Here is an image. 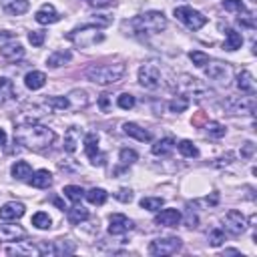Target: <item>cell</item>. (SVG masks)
Returning <instances> with one entry per match:
<instances>
[{
  "label": "cell",
  "mask_w": 257,
  "mask_h": 257,
  "mask_svg": "<svg viewBox=\"0 0 257 257\" xmlns=\"http://www.w3.org/2000/svg\"><path fill=\"white\" fill-rule=\"evenodd\" d=\"M14 139L26 147V149H32V151H42L46 147H50L56 139L54 131L44 126V124H38V122H22V124H16L14 128Z\"/></svg>",
  "instance_id": "6da1fadb"
},
{
  "label": "cell",
  "mask_w": 257,
  "mask_h": 257,
  "mask_svg": "<svg viewBox=\"0 0 257 257\" xmlns=\"http://www.w3.org/2000/svg\"><path fill=\"white\" fill-rule=\"evenodd\" d=\"M124 72H126V66L122 62H110V64H90L84 70V76L94 84L108 86V84L120 82Z\"/></svg>",
  "instance_id": "7a4b0ae2"
},
{
  "label": "cell",
  "mask_w": 257,
  "mask_h": 257,
  "mask_svg": "<svg viewBox=\"0 0 257 257\" xmlns=\"http://www.w3.org/2000/svg\"><path fill=\"white\" fill-rule=\"evenodd\" d=\"M128 26L133 28L135 34H157L167 28V16L159 10H151V12L131 18Z\"/></svg>",
  "instance_id": "3957f363"
},
{
  "label": "cell",
  "mask_w": 257,
  "mask_h": 257,
  "mask_svg": "<svg viewBox=\"0 0 257 257\" xmlns=\"http://www.w3.org/2000/svg\"><path fill=\"white\" fill-rule=\"evenodd\" d=\"M175 90L181 96L195 98V100H201V98H207L213 94V90L203 80H199L197 76H191V74H179L175 78Z\"/></svg>",
  "instance_id": "277c9868"
},
{
  "label": "cell",
  "mask_w": 257,
  "mask_h": 257,
  "mask_svg": "<svg viewBox=\"0 0 257 257\" xmlns=\"http://www.w3.org/2000/svg\"><path fill=\"white\" fill-rule=\"evenodd\" d=\"M66 38L70 42H74L76 46L80 48H86V46H92L100 40H104V34L96 28V26H82V28H74L66 34Z\"/></svg>",
  "instance_id": "5b68a950"
},
{
  "label": "cell",
  "mask_w": 257,
  "mask_h": 257,
  "mask_svg": "<svg viewBox=\"0 0 257 257\" xmlns=\"http://www.w3.org/2000/svg\"><path fill=\"white\" fill-rule=\"evenodd\" d=\"M203 70H205V76L209 80H215L219 84H229L231 78H233L231 64L229 62H223V60H211L209 58V62L203 66Z\"/></svg>",
  "instance_id": "8992f818"
},
{
  "label": "cell",
  "mask_w": 257,
  "mask_h": 257,
  "mask_svg": "<svg viewBox=\"0 0 257 257\" xmlns=\"http://www.w3.org/2000/svg\"><path fill=\"white\" fill-rule=\"evenodd\" d=\"M175 16L179 22H183L187 28L191 30H199L207 24V16H203L199 10L191 8V6H177L175 8Z\"/></svg>",
  "instance_id": "52a82bcc"
},
{
  "label": "cell",
  "mask_w": 257,
  "mask_h": 257,
  "mask_svg": "<svg viewBox=\"0 0 257 257\" xmlns=\"http://www.w3.org/2000/svg\"><path fill=\"white\" fill-rule=\"evenodd\" d=\"M139 84L147 90H157L161 86V70L157 62H145L139 68Z\"/></svg>",
  "instance_id": "ba28073f"
},
{
  "label": "cell",
  "mask_w": 257,
  "mask_h": 257,
  "mask_svg": "<svg viewBox=\"0 0 257 257\" xmlns=\"http://www.w3.org/2000/svg\"><path fill=\"white\" fill-rule=\"evenodd\" d=\"M181 247L183 241L179 237H163V239H153L149 243V253L165 257V255H175L177 251H181Z\"/></svg>",
  "instance_id": "9c48e42d"
},
{
  "label": "cell",
  "mask_w": 257,
  "mask_h": 257,
  "mask_svg": "<svg viewBox=\"0 0 257 257\" xmlns=\"http://www.w3.org/2000/svg\"><path fill=\"white\" fill-rule=\"evenodd\" d=\"M223 106L231 112V114H253L255 110V96L253 94H245V96H229Z\"/></svg>",
  "instance_id": "30bf717a"
},
{
  "label": "cell",
  "mask_w": 257,
  "mask_h": 257,
  "mask_svg": "<svg viewBox=\"0 0 257 257\" xmlns=\"http://www.w3.org/2000/svg\"><path fill=\"white\" fill-rule=\"evenodd\" d=\"M221 221H223L225 231L231 233V235H241V233L247 229V219H245V215L239 213V211H235V209L227 211Z\"/></svg>",
  "instance_id": "8fae6325"
},
{
  "label": "cell",
  "mask_w": 257,
  "mask_h": 257,
  "mask_svg": "<svg viewBox=\"0 0 257 257\" xmlns=\"http://www.w3.org/2000/svg\"><path fill=\"white\" fill-rule=\"evenodd\" d=\"M84 153H86V157H88V161L96 167H100V165H104V155L100 153V149H98V137H96V133H86L84 135Z\"/></svg>",
  "instance_id": "7c38bea8"
},
{
  "label": "cell",
  "mask_w": 257,
  "mask_h": 257,
  "mask_svg": "<svg viewBox=\"0 0 257 257\" xmlns=\"http://www.w3.org/2000/svg\"><path fill=\"white\" fill-rule=\"evenodd\" d=\"M38 249H40V255H70V253H74L76 247L68 239H58V241H52V243L38 245Z\"/></svg>",
  "instance_id": "4fadbf2b"
},
{
  "label": "cell",
  "mask_w": 257,
  "mask_h": 257,
  "mask_svg": "<svg viewBox=\"0 0 257 257\" xmlns=\"http://www.w3.org/2000/svg\"><path fill=\"white\" fill-rule=\"evenodd\" d=\"M133 227H135L133 221H131L128 217L120 215V213H114V215L108 217V233H110V235H124V233H128Z\"/></svg>",
  "instance_id": "5bb4252c"
},
{
  "label": "cell",
  "mask_w": 257,
  "mask_h": 257,
  "mask_svg": "<svg viewBox=\"0 0 257 257\" xmlns=\"http://www.w3.org/2000/svg\"><path fill=\"white\" fill-rule=\"evenodd\" d=\"M34 20H36L38 24H54V22L60 20V14L56 12V8H54L52 4H42V6L36 10Z\"/></svg>",
  "instance_id": "9a60e30c"
},
{
  "label": "cell",
  "mask_w": 257,
  "mask_h": 257,
  "mask_svg": "<svg viewBox=\"0 0 257 257\" xmlns=\"http://www.w3.org/2000/svg\"><path fill=\"white\" fill-rule=\"evenodd\" d=\"M155 223L163 225V227H177L181 223V213H179V209H163V211L159 209Z\"/></svg>",
  "instance_id": "2e32d148"
},
{
  "label": "cell",
  "mask_w": 257,
  "mask_h": 257,
  "mask_svg": "<svg viewBox=\"0 0 257 257\" xmlns=\"http://www.w3.org/2000/svg\"><path fill=\"white\" fill-rule=\"evenodd\" d=\"M22 215H24V205L18 201H8L0 207V219L4 221H14V219H20Z\"/></svg>",
  "instance_id": "e0dca14e"
},
{
  "label": "cell",
  "mask_w": 257,
  "mask_h": 257,
  "mask_svg": "<svg viewBox=\"0 0 257 257\" xmlns=\"http://www.w3.org/2000/svg\"><path fill=\"white\" fill-rule=\"evenodd\" d=\"M6 253L8 255H14V253L16 255H40V249L32 241H22V243H16V245L6 247Z\"/></svg>",
  "instance_id": "ac0fdd59"
},
{
  "label": "cell",
  "mask_w": 257,
  "mask_h": 257,
  "mask_svg": "<svg viewBox=\"0 0 257 257\" xmlns=\"http://www.w3.org/2000/svg\"><path fill=\"white\" fill-rule=\"evenodd\" d=\"M0 56L12 62V60L24 56V48H22L20 42H8V44H2V46H0Z\"/></svg>",
  "instance_id": "d6986e66"
},
{
  "label": "cell",
  "mask_w": 257,
  "mask_h": 257,
  "mask_svg": "<svg viewBox=\"0 0 257 257\" xmlns=\"http://www.w3.org/2000/svg\"><path fill=\"white\" fill-rule=\"evenodd\" d=\"M237 88L245 94H255V78L249 70H241L237 74Z\"/></svg>",
  "instance_id": "ffe728a7"
},
{
  "label": "cell",
  "mask_w": 257,
  "mask_h": 257,
  "mask_svg": "<svg viewBox=\"0 0 257 257\" xmlns=\"http://www.w3.org/2000/svg\"><path fill=\"white\" fill-rule=\"evenodd\" d=\"M122 131H124V135L133 137V139H137V141H141V143H149V141H151V133L145 131L143 126H139L137 122H124V124H122Z\"/></svg>",
  "instance_id": "44dd1931"
},
{
  "label": "cell",
  "mask_w": 257,
  "mask_h": 257,
  "mask_svg": "<svg viewBox=\"0 0 257 257\" xmlns=\"http://www.w3.org/2000/svg\"><path fill=\"white\" fill-rule=\"evenodd\" d=\"M28 183H30L32 187H36V189H48V187L52 185V175H50L48 171L40 169V171H34V173L30 175Z\"/></svg>",
  "instance_id": "7402d4cb"
},
{
  "label": "cell",
  "mask_w": 257,
  "mask_h": 257,
  "mask_svg": "<svg viewBox=\"0 0 257 257\" xmlns=\"http://www.w3.org/2000/svg\"><path fill=\"white\" fill-rule=\"evenodd\" d=\"M26 237V231L18 225H0V239L4 241H18V239H24Z\"/></svg>",
  "instance_id": "603a6c76"
},
{
  "label": "cell",
  "mask_w": 257,
  "mask_h": 257,
  "mask_svg": "<svg viewBox=\"0 0 257 257\" xmlns=\"http://www.w3.org/2000/svg\"><path fill=\"white\" fill-rule=\"evenodd\" d=\"M80 139H82V131L78 126H70L66 131V135H64V149L68 153H74L76 147L80 145Z\"/></svg>",
  "instance_id": "cb8c5ba5"
},
{
  "label": "cell",
  "mask_w": 257,
  "mask_h": 257,
  "mask_svg": "<svg viewBox=\"0 0 257 257\" xmlns=\"http://www.w3.org/2000/svg\"><path fill=\"white\" fill-rule=\"evenodd\" d=\"M2 8L12 16H20L30 8V2L28 0H2Z\"/></svg>",
  "instance_id": "d4e9b609"
},
{
  "label": "cell",
  "mask_w": 257,
  "mask_h": 257,
  "mask_svg": "<svg viewBox=\"0 0 257 257\" xmlns=\"http://www.w3.org/2000/svg\"><path fill=\"white\" fill-rule=\"evenodd\" d=\"M24 84H26V88H30V90H38V88H42V86L46 84V74L40 72V70H30V72L24 76Z\"/></svg>",
  "instance_id": "484cf974"
},
{
  "label": "cell",
  "mask_w": 257,
  "mask_h": 257,
  "mask_svg": "<svg viewBox=\"0 0 257 257\" xmlns=\"http://www.w3.org/2000/svg\"><path fill=\"white\" fill-rule=\"evenodd\" d=\"M70 58H72V52H70V50H54L52 54H48V58H46V66H50V68H58V66L66 64Z\"/></svg>",
  "instance_id": "4316f807"
},
{
  "label": "cell",
  "mask_w": 257,
  "mask_h": 257,
  "mask_svg": "<svg viewBox=\"0 0 257 257\" xmlns=\"http://www.w3.org/2000/svg\"><path fill=\"white\" fill-rule=\"evenodd\" d=\"M175 147H177V143H175L171 137H165V139H161V141H157V143L153 145V155H157V157H167V155L173 153Z\"/></svg>",
  "instance_id": "83f0119b"
},
{
  "label": "cell",
  "mask_w": 257,
  "mask_h": 257,
  "mask_svg": "<svg viewBox=\"0 0 257 257\" xmlns=\"http://www.w3.org/2000/svg\"><path fill=\"white\" fill-rule=\"evenodd\" d=\"M66 98H68V102H70V108H84V106L88 104V94H86L84 90H80V88L70 90Z\"/></svg>",
  "instance_id": "f1b7e54d"
},
{
  "label": "cell",
  "mask_w": 257,
  "mask_h": 257,
  "mask_svg": "<svg viewBox=\"0 0 257 257\" xmlns=\"http://www.w3.org/2000/svg\"><path fill=\"white\" fill-rule=\"evenodd\" d=\"M16 96V90H14V82L10 78H0V104H6L8 100H12Z\"/></svg>",
  "instance_id": "f546056e"
},
{
  "label": "cell",
  "mask_w": 257,
  "mask_h": 257,
  "mask_svg": "<svg viewBox=\"0 0 257 257\" xmlns=\"http://www.w3.org/2000/svg\"><path fill=\"white\" fill-rule=\"evenodd\" d=\"M241 44H243V36H241L237 30H233V28H227V34H225V44H223V48H225V50H237V48H241Z\"/></svg>",
  "instance_id": "4dcf8cb0"
},
{
  "label": "cell",
  "mask_w": 257,
  "mask_h": 257,
  "mask_svg": "<svg viewBox=\"0 0 257 257\" xmlns=\"http://www.w3.org/2000/svg\"><path fill=\"white\" fill-rule=\"evenodd\" d=\"M10 173H12L14 179L22 181V179H28V177L32 175V167H30L26 161H16V163L12 165V169H10Z\"/></svg>",
  "instance_id": "1f68e13d"
},
{
  "label": "cell",
  "mask_w": 257,
  "mask_h": 257,
  "mask_svg": "<svg viewBox=\"0 0 257 257\" xmlns=\"http://www.w3.org/2000/svg\"><path fill=\"white\" fill-rule=\"evenodd\" d=\"M84 197H86V201H88L90 205H102V203L106 201L108 193H106L104 189H100V187H92L90 191L84 193Z\"/></svg>",
  "instance_id": "d6a6232c"
},
{
  "label": "cell",
  "mask_w": 257,
  "mask_h": 257,
  "mask_svg": "<svg viewBox=\"0 0 257 257\" xmlns=\"http://www.w3.org/2000/svg\"><path fill=\"white\" fill-rule=\"evenodd\" d=\"M44 104L48 106V110H68L70 108V102L66 96H50V98H46Z\"/></svg>",
  "instance_id": "836d02e7"
},
{
  "label": "cell",
  "mask_w": 257,
  "mask_h": 257,
  "mask_svg": "<svg viewBox=\"0 0 257 257\" xmlns=\"http://www.w3.org/2000/svg\"><path fill=\"white\" fill-rule=\"evenodd\" d=\"M66 217H68V223L78 225L80 221H86L88 219V211L84 207H70L68 213H66Z\"/></svg>",
  "instance_id": "e575fe53"
},
{
  "label": "cell",
  "mask_w": 257,
  "mask_h": 257,
  "mask_svg": "<svg viewBox=\"0 0 257 257\" xmlns=\"http://www.w3.org/2000/svg\"><path fill=\"white\" fill-rule=\"evenodd\" d=\"M62 193H64V197L70 199L72 203H80L82 197H84V189L78 187V185H66V187L62 189Z\"/></svg>",
  "instance_id": "d590c367"
},
{
  "label": "cell",
  "mask_w": 257,
  "mask_h": 257,
  "mask_svg": "<svg viewBox=\"0 0 257 257\" xmlns=\"http://www.w3.org/2000/svg\"><path fill=\"white\" fill-rule=\"evenodd\" d=\"M177 149H179V153L183 155V157H189V159H195V157H199V149L191 143V141H181L179 145H177Z\"/></svg>",
  "instance_id": "8d00e7d4"
},
{
  "label": "cell",
  "mask_w": 257,
  "mask_h": 257,
  "mask_svg": "<svg viewBox=\"0 0 257 257\" xmlns=\"http://www.w3.org/2000/svg\"><path fill=\"white\" fill-rule=\"evenodd\" d=\"M205 131H207V135L213 137V139H221V137H225V133H227V128H225L221 122H217V120H209L207 126H205Z\"/></svg>",
  "instance_id": "74e56055"
},
{
  "label": "cell",
  "mask_w": 257,
  "mask_h": 257,
  "mask_svg": "<svg viewBox=\"0 0 257 257\" xmlns=\"http://www.w3.org/2000/svg\"><path fill=\"white\" fill-rule=\"evenodd\" d=\"M50 217H48V213H44V211H38V213H34L32 215V225L36 227V229H50Z\"/></svg>",
  "instance_id": "f35d334b"
},
{
  "label": "cell",
  "mask_w": 257,
  "mask_h": 257,
  "mask_svg": "<svg viewBox=\"0 0 257 257\" xmlns=\"http://www.w3.org/2000/svg\"><path fill=\"white\" fill-rule=\"evenodd\" d=\"M137 159H139V155L133 149H120V153H118V161H120L122 167H131Z\"/></svg>",
  "instance_id": "ab89813d"
},
{
  "label": "cell",
  "mask_w": 257,
  "mask_h": 257,
  "mask_svg": "<svg viewBox=\"0 0 257 257\" xmlns=\"http://www.w3.org/2000/svg\"><path fill=\"white\" fill-rule=\"evenodd\" d=\"M163 199L161 197H143L141 199V207L147 209V211H159L163 207Z\"/></svg>",
  "instance_id": "60d3db41"
},
{
  "label": "cell",
  "mask_w": 257,
  "mask_h": 257,
  "mask_svg": "<svg viewBox=\"0 0 257 257\" xmlns=\"http://www.w3.org/2000/svg\"><path fill=\"white\" fill-rule=\"evenodd\" d=\"M189 106V98H185V96H175L171 102H169V110L171 112H183L185 108Z\"/></svg>",
  "instance_id": "b9f144b4"
},
{
  "label": "cell",
  "mask_w": 257,
  "mask_h": 257,
  "mask_svg": "<svg viewBox=\"0 0 257 257\" xmlns=\"http://www.w3.org/2000/svg\"><path fill=\"white\" fill-rule=\"evenodd\" d=\"M207 239H209V245H211V247H219V245L225 241V231H223V229H211Z\"/></svg>",
  "instance_id": "7bdbcfd3"
},
{
  "label": "cell",
  "mask_w": 257,
  "mask_h": 257,
  "mask_svg": "<svg viewBox=\"0 0 257 257\" xmlns=\"http://www.w3.org/2000/svg\"><path fill=\"white\" fill-rule=\"evenodd\" d=\"M135 96L133 94H128V92H122V94H118L116 96V104L120 106V108H124V110H128V108H133L135 106Z\"/></svg>",
  "instance_id": "ee69618b"
},
{
  "label": "cell",
  "mask_w": 257,
  "mask_h": 257,
  "mask_svg": "<svg viewBox=\"0 0 257 257\" xmlns=\"http://www.w3.org/2000/svg\"><path fill=\"white\" fill-rule=\"evenodd\" d=\"M189 58H191L193 64L199 66V68H203V66L209 62V56H207L205 52H201V50H193V52H189Z\"/></svg>",
  "instance_id": "f6af8a7d"
},
{
  "label": "cell",
  "mask_w": 257,
  "mask_h": 257,
  "mask_svg": "<svg viewBox=\"0 0 257 257\" xmlns=\"http://www.w3.org/2000/svg\"><path fill=\"white\" fill-rule=\"evenodd\" d=\"M223 8L229 10V12H243L245 10V4L241 0H223Z\"/></svg>",
  "instance_id": "bcb514c9"
},
{
  "label": "cell",
  "mask_w": 257,
  "mask_h": 257,
  "mask_svg": "<svg viewBox=\"0 0 257 257\" xmlns=\"http://www.w3.org/2000/svg\"><path fill=\"white\" fill-rule=\"evenodd\" d=\"M237 22H239L241 26H247V28H255V18H253V14H251V12H247V10H243V12L239 14Z\"/></svg>",
  "instance_id": "7dc6e473"
},
{
  "label": "cell",
  "mask_w": 257,
  "mask_h": 257,
  "mask_svg": "<svg viewBox=\"0 0 257 257\" xmlns=\"http://www.w3.org/2000/svg\"><path fill=\"white\" fill-rule=\"evenodd\" d=\"M44 38H46V32H44V30H32V32L28 34V40H30L32 46H42Z\"/></svg>",
  "instance_id": "c3c4849f"
},
{
  "label": "cell",
  "mask_w": 257,
  "mask_h": 257,
  "mask_svg": "<svg viewBox=\"0 0 257 257\" xmlns=\"http://www.w3.org/2000/svg\"><path fill=\"white\" fill-rule=\"evenodd\" d=\"M114 199H118V201H122V203H131V201H133V191H131V189H118V191L114 193Z\"/></svg>",
  "instance_id": "681fc988"
},
{
  "label": "cell",
  "mask_w": 257,
  "mask_h": 257,
  "mask_svg": "<svg viewBox=\"0 0 257 257\" xmlns=\"http://www.w3.org/2000/svg\"><path fill=\"white\" fill-rule=\"evenodd\" d=\"M110 100H112V96H110L108 92H102V94L98 96V106H100L102 110H108V106H110Z\"/></svg>",
  "instance_id": "f907efd6"
},
{
  "label": "cell",
  "mask_w": 257,
  "mask_h": 257,
  "mask_svg": "<svg viewBox=\"0 0 257 257\" xmlns=\"http://www.w3.org/2000/svg\"><path fill=\"white\" fill-rule=\"evenodd\" d=\"M253 151H255V145L247 141V143L243 145V151H241V157H245V159H249V157L253 155Z\"/></svg>",
  "instance_id": "816d5d0a"
},
{
  "label": "cell",
  "mask_w": 257,
  "mask_h": 257,
  "mask_svg": "<svg viewBox=\"0 0 257 257\" xmlns=\"http://www.w3.org/2000/svg\"><path fill=\"white\" fill-rule=\"evenodd\" d=\"M88 4L96 8H104V6H112V0H88Z\"/></svg>",
  "instance_id": "f5cc1de1"
},
{
  "label": "cell",
  "mask_w": 257,
  "mask_h": 257,
  "mask_svg": "<svg viewBox=\"0 0 257 257\" xmlns=\"http://www.w3.org/2000/svg\"><path fill=\"white\" fill-rule=\"evenodd\" d=\"M6 145V133H4V128H0V147H4Z\"/></svg>",
  "instance_id": "db71d44e"
},
{
  "label": "cell",
  "mask_w": 257,
  "mask_h": 257,
  "mask_svg": "<svg viewBox=\"0 0 257 257\" xmlns=\"http://www.w3.org/2000/svg\"><path fill=\"white\" fill-rule=\"evenodd\" d=\"M237 253H239L237 249H225V253H223V255H237Z\"/></svg>",
  "instance_id": "11a10c76"
}]
</instances>
